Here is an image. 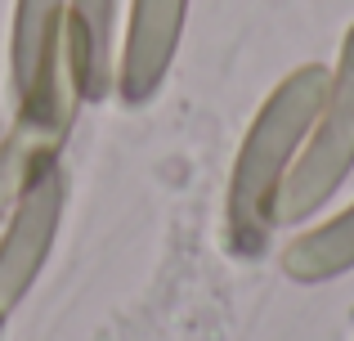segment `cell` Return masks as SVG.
Here are the masks:
<instances>
[{
  "label": "cell",
  "instance_id": "obj_1",
  "mask_svg": "<svg viewBox=\"0 0 354 341\" xmlns=\"http://www.w3.org/2000/svg\"><path fill=\"white\" fill-rule=\"evenodd\" d=\"M328 86L332 72L319 63H305L256 113L238 149L234 180H229V243H234V252L242 256L265 252L269 234L278 225V198H283L287 171H292L305 135L314 131L323 104H328Z\"/></svg>",
  "mask_w": 354,
  "mask_h": 341
},
{
  "label": "cell",
  "instance_id": "obj_2",
  "mask_svg": "<svg viewBox=\"0 0 354 341\" xmlns=\"http://www.w3.org/2000/svg\"><path fill=\"white\" fill-rule=\"evenodd\" d=\"M14 95L18 126L32 140H59L72 122L77 95L68 77V0H18L14 9Z\"/></svg>",
  "mask_w": 354,
  "mask_h": 341
},
{
  "label": "cell",
  "instance_id": "obj_3",
  "mask_svg": "<svg viewBox=\"0 0 354 341\" xmlns=\"http://www.w3.org/2000/svg\"><path fill=\"white\" fill-rule=\"evenodd\" d=\"M350 167H354V27L341 41V63L332 72L328 104H323L310 140L301 144L292 171H287L283 198H278V225L305 220L310 211H319L341 189Z\"/></svg>",
  "mask_w": 354,
  "mask_h": 341
},
{
  "label": "cell",
  "instance_id": "obj_4",
  "mask_svg": "<svg viewBox=\"0 0 354 341\" xmlns=\"http://www.w3.org/2000/svg\"><path fill=\"white\" fill-rule=\"evenodd\" d=\"M59 220H63V171L54 153L32 149L23 158V175H18L14 216L5 225V238H0V324L14 315V306L36 283L54 247V234H59Z\"/></svg>",
  "mask_w": 354,
  "mask_h": 341
},
{
  "label": "cell",
  "instance_id": "obj_5",
  "mask_svg": "<svg viewBox=\"0 0 354 341\" xmlns=\"http://www.w3.org/2000/svg\"><path fill=\"white\" fill-rule=\"evenodd\" d=\"M184 9H189V0H135L130 5V32H126V50H121V68H117V90L130 104L148 99L171 72Z\"/></svg>",
  "mask_w": 354,
  "mask_h": 341
},
{
  "label": "cell",
  "instance_id": "obj_6",
  "mask_svg": "<svg viewBox=\"0 0 354 341\" xmlns=\"http://www.w3.org/2000/svg\"><path fill=\"white\" fill-rule=\"evenodd\" d=\"M113 5L68 0V77L77 99H104L113 90Z\"/></svg>",
  "mask_w": 354,
  "mask_h": 341
},
{
  "label": "cell",
  "instance_id": "obj_7",
  "mask_svg": "<svg viewBox=\"0 0 354 341\" xmlns=\"http://www.w3.org/2000/svg\"><path fill=\"white\" fill-rule=\"evenodd\" d=\"M283 270L301 283H323L354 270V207L296 238L283 252Z\"/></svg>",
  "mask_w": 354,
  "mask_h": 341
}]
</instances>
